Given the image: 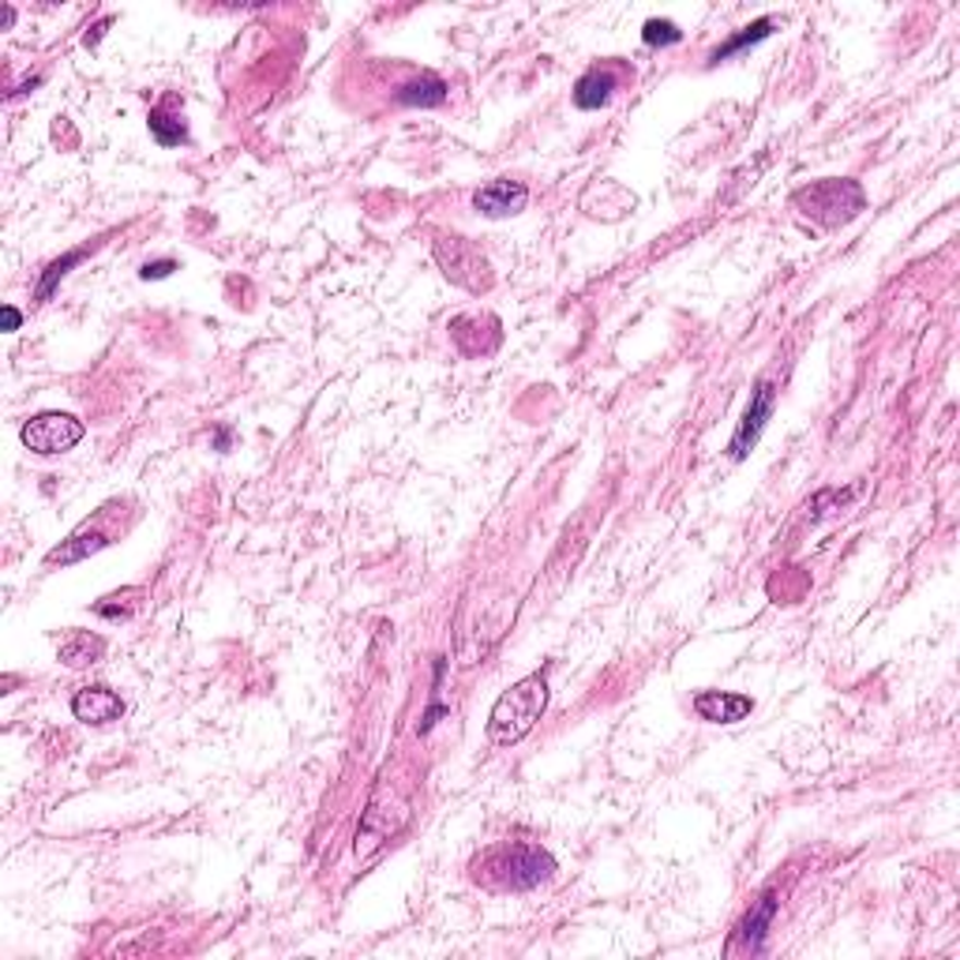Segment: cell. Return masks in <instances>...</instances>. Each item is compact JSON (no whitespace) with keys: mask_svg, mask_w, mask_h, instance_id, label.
Instances as JSON below:
<instances>
[{"mask_svg":"<svg viewBox=\"0 0 960 960\" xmlns=\"http://www.w3.org/2000/svg\"><path fill=\"white\" fill-rule=\"evenodd\" d=\"M544 705H549V679H544L541 672L526 676L510 690H503L492 705V717H488V743L492 747L521 743V739L537 728V721L544 717Z\"/></svg>","mask_w":960,"mask_h":960,"instance_id":"6da1fadb","label":"cell"},{"mask_svg":"<svg viewBox=\"0 0 960 960\" xmlns=\"http://www.w3.org/2000/svg\"><path fill=\"white\" fill-rule=\"evenodd\" d=\"M555 874V859L537 845H503L492 848L477 859L473 878L484 882L492 889H510V893H526L537 889L541 882H549Z\"/></svg>","mask_w":960,"mask_h":960,"instance_id":"7a4b0ae2","label":"cell"},{"mask_svg":"<svg viewBox=\"0 0 960 960\" xmlns=\"http://www.w3.org/2000/svg\"><path fill=\"white\" fill-rule=\"evenodd\" d=\"M791 204L799 207V214L814 218L825 230H837V225L852 222L859 210L866 207V196L856 181H837V176H825V181H814L807 188H799L791 196Z\"/></svg>","mask_w":960,"mask_h":960,"instance_id":"3957f363","label":"cell"},{"mask_svg":"<svg viewBox=\"0 0 960 960\" xmlns=\"http://www.w3.org/2000/svg\"><path fill=\"white\" fill-rule=\"evenodd\" d=\"M87 435V424H83L79 417H72V413H38V417H30L27 424H23L20 440L23 446H27L30 454H41V458H53V454H64L72 451L75 443Z\"/></svg>","mask_w":960,"mask_h":960,"instance_id":"277c9868","label":"cell"},{"mask_svg":"<svg viewBox=\"0 0 960 960\" xmlns=\"http://www.w3.org/2000/svg\"><path fill=\"white\" fill-rule=\"evenodd\" d=\"M773 406H777V386H773L770 379H758L754 391H751V402H747V409H743V420H739L736 435H731V443H728L731 461L751 458V451L758 446V440H762L765 424H770V417H773Z\"/></svg>","mask_w":960,"mask_h":960,"instance_id":"5b68a950","label":"cell"},{"mask_svg":"<svg viewBox=\"0 0 960 960\" xmlns=\"http://www.w3.org/2000/svg\"><path fill=\"white\" fill-rule=\"evenodd\" d=\"M435 259H440L443 274L451 278V282L466 285V290H473V293L488 290V282H492V278L484 274L488 271L484 256H480L473 244L461 241V237H440V241H435Z\"/></svg>","mask_w":960,"mask_h":960,"instance_id":"8992f818","label":"cell"},{"mask_svg":"<svg viewBox=\"0 0 960 960\" xmlns=\"http://www.w3.org/2000/svg\"><path fill=\"white\" fill-rule=\"evenodd\" d=\"M777 908H780L777 893L765 889L751 904V912L736 923V934H731V941H728V953H736V949H743V953H751V957L765 953V941H770V926H773Z\"/></svg>","mask_w":960,"mask_h":960,"instance_id":"52a82bcc","label":"cell"},{"mask_svg":"<svg viewBox=\"0 0 960 960\" xmlns=\"http://www.w3.org/2000/svg\"><path fill=\"white\" fill-rule=\"evenodd\" d=\"M526 204H529V188L521 181H510V176H500V181L484 184L473 196L477 214L484 218H515L526 210Z\"/></svg>","mask_w":960,"mask_h":960,"instance_id":"ba28073f","label":"cell"},{"mask_svg":"<svg viewBox=\"0 0 960 960\" xmlns=\"http://www.w3.org/2000/svg\"><path fill=\"white\" fill-rule=\"evenodd\" d=\"M694 713L710 724H739L754 713V702L747 694H736V690H698Z\"/></svg>","mask_w":960,"mask_h":960,"instance_id":"9c48e42d","label":"cell"},{"mask_svg":"<svg viewBox=\"0 0 960 960\" xmlns=\"http://www.w3.org/2000/svg\"><path fill=\"white\" fill-rule=\"evenodd\" d=\"M72 713H75V721H83V724H109V721H116L124 713V698L116 694V690H109V687H83L79 694L72 698Z\"/></svg>","mask_w":960,"mask_h":960,"instance_id":"30bf717a","label":"cell"},{"mask_svg":"<svg viewBox=\"0 0 960 960\" xmlns=\"http://www.w3.org/2000/svg\"><path fill=\"white\" fill-rule=\"evenodd\" d=\"M619 90V75L612 69H589L582 79L575 83V106L582 113H596L612 102V95Z\"/></svg>","mask_w":960,"mask_h":960,"instance_id":"8fae6325","label":"cell"},{"mask_svg":"<svg viewBox=\"0 0 960 960\" xmlns=\"http://www.w3.org/2000/svg\"><path fill=\"white\" fill-rule=\"evenodd\" d=\"M446 95H451V87L440 79V75L424 72L417 75V79L402 83L398 87V106H409V109H435L446 102Z\"/></svg>","mask_w":960,"mask_h":960,"instance_id":"7c38bea8","label":"cell"},{"mask_svg":"<svg viewBox=\"0 0 960 960\" xmlns=\"http://www.w3.org/2000/svg\"><path fill=\"white\" fill-rule=\"evenodd\" d=\"M106 544H109V533H87V529H79V533H72L69 541L57 544V549L46 555V563L49 567H72V563H83L95 552H102Z\"/></svg>","mask_w":960,"mask_h":960,"instance_id":"4fadbf2b","label":"cell"},{"mask_svg":"<svg viewBox=\"0 0 960 960\" xmlns=\"http://www.w3.org/2000/svg\"><path fill=\"white\" fill-rule=\"evenodd\" d=\"M773 27H777V23H773V15H762V20H754L751 27H743L739 35H731L728 41H724V46L713 49L710 64H724V61H731V57H739V53H747V49H754L758 41H765V38L773 35Z\"/></svg>","mask_w":960,"mask_h":960,"instance_id":"5bb4252c","label":"cell"},{"mask_svg":"<svg viewBox=\"0 0 960 960\" xmlns=\"http://www.w3.org/2000/svg\"><path fill=\"white\" fill-rule=\"evenodd\" d=\"M57 653H61V661L69 664V668H87V664H95L98 656L106 653V642L87 635V630H69V638H64Z\"/></svg>","mask_w":960,"mask_h":960,"instance_id":"9a60e30c","label":"cell"},{"mask_svg":"<svg viewBox=\"0 0 960 960\" xmlns=\"http://www.w3.org/2000/svg\"><path fill=\"white\" fill-rule=\"evenodd\" d=\"M147 128H150V136L158 139V147H184V143H188V128H184V121H181V116H173L165 106L150 109Z\"/></svg>","mask_w":960,"mask_h":960,"instance_id":"2e32d148","label":"cell"},{"mask_svg":"<svg viewBox=\"0 0 960 960\" xmlns=\"http://www.w3.org/2000/svg\"><path fill=\"white\" fill-rule=\"evenodd\" d=\"M83 259H87V248H72V251H64L61 259H53V263H49L46 271H41L38 285H35V300H38V305H41V300H49V297H53V290H57V285H61L64 278H69V271H72V267H79Z\"/></svg>","mask_w":960,"mask_h":960,"instance_id":"e0dca14e","label":"cell"},{"mask_svg":"<svg viewBox=\"0 0 960 960\" xmlns=\"http://www.w3.org/2000/svg\"><path fill=\"white\" fill-rule=\"evenodd\" d=\"M642 41L650 49H664V46H676V41H684V30H679L672 20H645Z\"/></svg>","mask_w":960,"mask_h":960,"instance_id":"ac0fdd59","label":"cell"},{"mask_svg":"<svg viewBox=\"0 0 960 960\" xmlns=\"http://www.w3.org/2000/svg\"><path fill=\"white\" fill-rule=\"evenodd\" d=\"M446 713H451V705H443V702H432L424 710V717H420V724H417V736H428V731L435 728V724H440Z\"/></svg>","mask_w":960,"mask_h":960,"instance_id":"d6986e66","label":"cell"},{"mask_svg":"<svg viewBox=\"0 0 960 960\" xmlns=\"http://www.w3.org/2000/svg\"><path fill=\"white\" fill-rule=\"evenodd\" d=\"M176 271V259H155V263H143L139 278L143 282H158V278H170Z\"/></svg>","mask_w":960,"mask_h":960,"instance_id":"ffe728a7","label":"cell"},{"mask_svg":"<svg viewBox=\"0 0 960 960\" xmlns=\"http://www.w3.org/2000/svg\"><path fill=\"white\" fill-rule=\"evenodd\" d=\"M0 316H4V331H8V334L20 331V327H23V311H20V308L4 305V311H0Z\"/></svg>","mask_w":960,"mask_h":960,"instance_id":"44dd1931","label":"cell"},{"mask_svg":"<svg viewBox=\"0 0 960 960\" xmlns=\"http://www.w3.org/2000/svg\"><path fill=\"white\" fill-rule=\"evenodd\" d=\"M230 443H233L230 428H218V432H214V451H230Z\"/></svg>","mask_w":960,"mask_h":960,"instance_id":"7402d4cb","label":"cell"}]
</instances>
